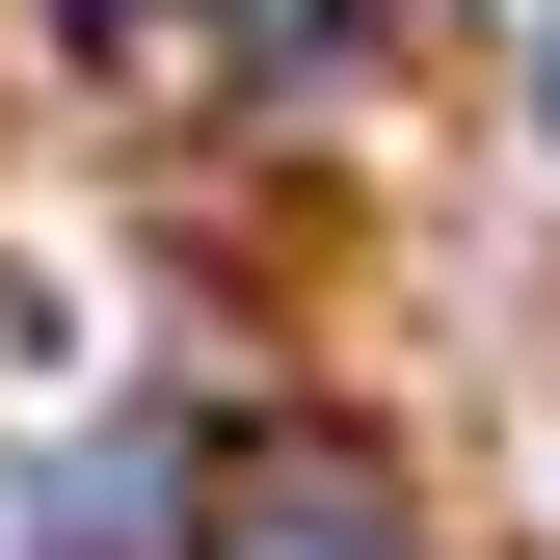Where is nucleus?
Returning <instances> with one entry per match:
<instances>
[{"label":"nucleus","instance_id":"2","mask_svg":"<svg viewBox=\"0 0 560 560\" xmlns=\"http://www.w3.org/2000/svg\"><path fill=\"white\" fill-rule=\"evenodd\" d=\"M241 27H267V54H347V0H241Z\"/></svg>","mask_w":560,"mask_h":560},{"label":"nucleus","instance_id":"3","mask_svg":"<svg viewBox=\"0 0 560 560\" xmlns=\"http://www.w3.org/2000/svg\"><path fill=\"white\" fill-rule=\"evenodd\" d=\"M534 133H560V54H534Z\"/></svg>","mask_w":560,"mask_h":560},{"label":"nucleus","instance_id":"1","mask_svg":"<svg viewBox=\"0 0 560 560\" xmlns=\"http://www.w3.org/2000/svg\"><path fill=\"white\" fill-rule=\"evenodd\" d=\"M214 560H400V534H374V480H267V508H241Z\"/></svg>","mask_w":560,"mask_h":560}]
</instances>
